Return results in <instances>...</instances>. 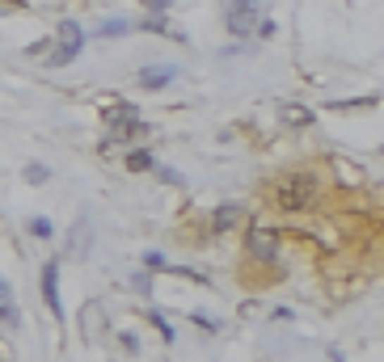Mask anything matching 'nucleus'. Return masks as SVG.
<instances>
[{
  "mask_svg": "<svg viewBox=\"0 0 384 362\" xmlns=\"http://www.w3.org/2000/svg\"><path fill=\"white\" fill-rule=\"evenodd\" d=\"M30 232H34V236H42V240H47V236H51V232H55V228H51V219H42V215H34V219H30Z\"/></svg>",
  "mask_w": 384,
  "mask_h": 362,
  "instance_id": "nucleus-9",
  "label": "nucleus"
},
{
  "mask_svg": "<svg viewBox=\"0 0 384 362\" xmlns=\"http://www.w3.org/2000/svg\"><path fill=\"white\" fill-rule=\"evenodd\" d=\"M283 118H287V122H309V114H304V110H292V105H283Z\"/></svg>",
  "mask_w": 384,
  "mask_h": 362,
  "instance_id": "nucleus-13",
  "label": "nucleus"
},
{
  "mask_svg": "<svg viewBox=\"0 0 384 362\" xmlns=\"http://www.w3.org/2000/svg\"><path fill=\"white\" fill-rule=\"evenodd\" d=\"M313 198H317V177L313 173H296V177H287V181L275 186V202L283 211H304Z\"/></svg>",
  "mask_w": 384,
  "mask_h": 362,
  "instance_id": "nucleus-2",
  "label": "nucleus"
},
{
  "mask_svg": "<svg viewBox=\"0 0 384 362\" xmlns=\"http://www.w3.org/2000/svg\"><path fill=\"white\" fill-rule=\"evenodd\" d=\"M127 30V21H106L101 25V38H114V34H123Z\"/></svg>",
  "mask_w": 384,
  "mask_h": 362,
  "instance_id": "nucleus-12",
  "label": "nucleus"
},
{
  "mask_svg": "<svg viewBox=\"0 0 384 362\" xmlns=\"http://www.w3.org/2000/svg\"><path fill=\"white\" fill-rule=\"evenodd\" d=\"M0 321L8 325V329H17L21 325V316H17V308H13V291L0 283Z\"/></svg>",
  "mask_w": 384,
  "mask_h": 362,
  "instance_id": "nucleus-7",
  "label": "nucleus"
},
{
  "mask_svg": "<svg viewBox=\"0 0 384 362\" xmlns=\"http://www.w3.org/2000/svg\"><path fill=\"white\" fill-rule=\"evenodd\" d=\"M173 80V67H148L140 72V89H165Z\"/></svg>",
  "mask_w": 384,
  "mask_h": 362,
  "instance_id": "nucleus-6",
  "label": "nucleus"
},
{
  "mask_svg": "<svg viewBox=\"0 0 384 362\" xmlns=\"http://www.w3.org/2000/svg\"><path fill=\"white\" fill-rule=\"evenodd\" d=\"M140 131H144V122H140V110L135 105H127V101L106 105V143H127Z\"/></svg>",
  "mask_w": 384,
  "mask_h": 362,
  "instance_id": "nucleus-1",
  "label": "nucleus"
},
{
  "mask_svg": "<svg viewBox=\"0 0 384 362\" xmlns=\"http://www.w3.org/2000/svg\"><path fill=\"white\" fill-rule=\"evenodd\" d=\"M59 38H63V46L51 55V63H55V67H59V63H68V59L80 51V30H76V21H63V25H59Z\"/></svg>",
  "mask_w": 384,
  "mask_h": 362,
  "instance_id": "nucleus-5",
  "label": "nucleus"
},
{
  "mask_svg": "<svg viewBox=\"0 0 384 362\" xmlns=\"http://www.w3.org/2000/svg\"><path fill=\"white\" fill-rule=\"evenodd\" d=\"M42 299H47L51 316H55V321H63V304H59V266H55V261L42 270Z\"/></svg>",
  "mask_w": 384,
  "mask_h": 362,
  "instance_id": "nucleus-4",
  "label": "nucleus"
},
{
  "mask_svg": "<svg viewBox=\"0 0 384 362\" xmlns=\"http://www.w3.org/2000/svg\"><path fill=\"white\" fill-rule=\"evenodd\" d=\"M254 253H258V257H275V245H271L266 232H254Z\"/></svg>",
  "mask_w": 384,
  "mask_h": 362,
  "instance_id": "nucleus-8",
  "label": "nucleus"
},
{
  "mask_svg": "<svg viewBox=\"0 0 384 362\" xmlns=\"http://www.w3.org/2000/svg\"><path fill=\"white\" fill-rule=\"evenodd\" d=\"M140 4H144V8H152V13H161V8H165V4H173V0H140Z\"/></svg>",
  "mask_w": 384,
  "mask_h": 362,
  "instance_id": "nucleus-14",
  "label": "nucleus"
},
{
  "mask_svg": "<svg viewBox=\"0 0 384 362\" xmlns=\"http://www.w3.org/2000/svg\"><path fill=\"white\" fill-rule=\"evenodd\" d=\"M127 164L140 173V169H152V156H148V152H131V156H127Z\"/></svg>",
  "mask_w": 384,
  "mask_h": 362,
  "instance_id": "nucleus-10",
  "label": "nucleus"
},
{
  "mask_svg": "<svg viewBox=\"0 0 384 362\" xmlns=\"http://www.w3.org/2000/svg\"><path fill=\"white\" fill-rule=\"evenodd\" d=\"M25 181H30V186H42V181H47V169H42V164H30V169H25Z\"/></svg>",
  "mask_w": 384,
  "mask_h": 362,
  "instance_id": "nucleus-11",
  "label": "nucleus"
},
{
  "mask_svg": "<svg viewBox=\"0 0 384 362\" xmlns=\"http://www.w3.org/2000/svg\"><path fill=\"white\" fill-rule=\"evenodd\" d=\"M258 21H262V4L258 0H233L228 4V34L249 38L258 30Z\"/></svg>",
  "mask_w": 384,
  "mask_h": 362,
  "instance_id": "nucleus-3",
  "label": "nucleus"
}]
</instances>
